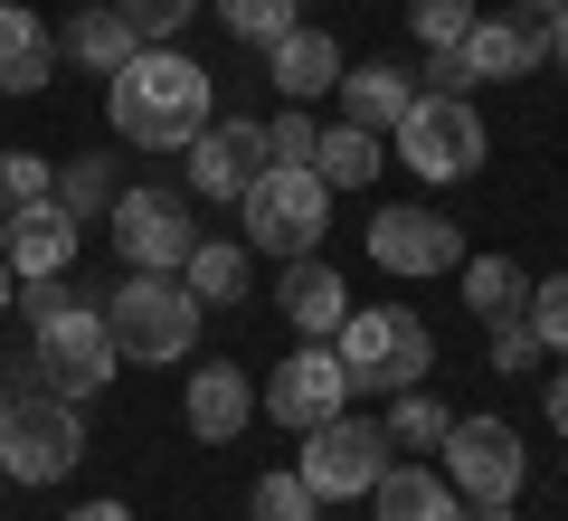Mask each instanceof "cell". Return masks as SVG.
Segmentation results:
<instances>
[{
    "label": "cell",
    "mask_w": 568,
    "mask_h": 521,
    "mask_svg": "<svg viewBox=\"0 0 568 521\" xmlns=\"http://www.w3.org/2000/svg\"><path fill=\"white\" fill-rule=\"evenodd\" d=\"M104 123L133 152H190L209 133V67L181 48H133V67L104 77Z\"/></svg>",
    "instance_id": "obj_1"
},
{
    "label": "cell",
    "mask_w": 568,
    "mask_h": 521,
    "mask_svg": "<svg viewBox=\"0 0 568 521\" xmlns=\"http://www.w3.org/2000/svg\"><path fill=\"white\" fill-rule=\"evenodd\" d=\"M332 351L351 370V399H398V389H426V370H436V332L407 303H351Z\"/></svg>",
    "instance_id": "obj_2"
},
{
    "label": "cell",
    "mask_w": 568,
    "mask_h": 521,
    "mask_svg": "<svg viewBox=\"0 0 568 521\" xmlns=\"http://www.w3.org/2000/svg\"><path fill=\"white\" fill-rule=\"evenodd\" d=\"M200 313L209 303L190 294L181 275H142V265H123V284L104 294V332H114V351L142 361V370L190 361V351H200Z\"/></svg>",
    "instance_id": "obj_3"
},
{
    "label": "cell",
    "mask_w": 568,
    "mask_h": 521,
    "mask_svg": "<svg viewBox=\"0 0 568 521\" xmlns=\"http://www.w3.org/2000/svg\"><path fill=\"white\" fill-rule=\"evenodd\" d=\"M237 219H246V247H256V257L294 265V257H313L323 228H332V181L313 161H275V171L237 200Z\"/></svg>",
    "instance_id": "obj_4"
},
{
    "label": "cell",
    "mask_w": 568,
    "mask_h": 521,
    "mask_svg": "<svg viewBox=\"0 0 568 521\" xmlns=\"http://www.w3.org/2000/svg\"><path fill=\"white\" fill-rule=\"evenodd\" d=\"M29 370H39L58 399H95L104 380L123 370V351H114V332H104V303H85V294H67L48 322H29Z\"/></svg>",
    "instance_id": "obj_5"
},
{
    "label": "cell",
    "mask_w": 568,
    "mask_h": 521,
    "mask_svg": "<svg viewBox=\"0 0 568 521\" xmlns=\"http://www.w3.org/2000/svg\"><path fill=\"white\" fill-rule=\"evenodd\" d=\"M0 455L10 483H58L85 464V408L58 389H10V418H0Z\"/></svg>",
    "instance_id": "obj_6"
},
{
    "label": "cell",
    "mask_w": 568,
    "mask_h": 521,
    "mask_svg": "<svg viewBox=\"0 0 568 521\" xmlns=\"http://www.w3.org/2000/svg\"><path fill=\"white\" fill-rule=\"evenodd\" d=\"M388 455H398V437H388V418H332V427H313L304 437V455H294V474L313 483L323 502H361V493H379V474H388Z\"/></svg>",
    "instance_id": "obj_7"
},
{
    "label": "cell",
    "mask_w": 568,
    "mask_h": 521,
    "mask_svg": "<svg viewBox=\"0 0 568 521\" xmlns=\"http://www.w3.org/2000/svg\"><path fill=\"white\" fill-rule=\"evenodd\" d=\"M388 142H398V161L417 171V181H474L484 152H493V142H484V114H474L465 96H417Z\"/></svg>",
    "instance_id": "obj_8"
},
{
    "label": "cell",
    "mask_w": 568,
    "mask_h": 521,
    "mask_svg": "<svg viewBox=\"0 0 568 521\" xmlns=\"http://www.w3.org/2000/svg\"><path fill=\"white\" fill-rule=\"evenodd\" d=\"M436 455H446V483L465 502H521L530 445H521V427H511V418H455Z\"/></svg>",
    "instance_id": "obj_9"
},
{
    "label": "cell",
    "mask_w": 568,
    "mask_h": 521,
    "mask_svg": "<svg viewBox=\"0 0 568 521\" xmlns=\"http://www.w3.org/2000/svg\"><path fill=\"white\" fill-rule=\"evenodd\" d=\"M104 228H114V257L142 265V275H181L190 247H200V228H190V200H181V190H123V200L104 209Z\"/></svg>",
    "instance_id": "obj_10"
},
{
    "label": "cell",
    "mask_w": 568,
    "mask_h": 521,
    "mask_svg": "<svg viewBox=\"0 0 568 521\" xmlns=\"http://www.w3.org/2000/svg\"><path fill=\"white\" fill-rule=\"evenodd\" d=\"M351 408V370L332 341H304V351H284L275 380H265V418L284 427V437H313V427H332Z\"/></svg>",
    "instance_id": "obj_11"
},
{
    "label": "cell",
    "mask_w": 568,
    "mask_h": 521,
    "mask_svg": "<svg viewBox=\"0 0 568 521\" xmlns=\"http://www.w3.org/2000/svg\"><path fill=\"white\" fill-rule=\"evenodd\" d=\"M275 171V142L256 114H209V133L190 142V190L200 200H246V190Z\"/></svg>",
    "instance_id": "obj_12"
},
{
    "label": "cell",
    "mask_w": 568,
    "mask_h": 521,
    "mask_svg": "<svg viewBox=\"0 0 568 521\" xmlns=\"http://www.w3.org/2000/svg\"><path fill=\"white\" fill-rule=\"evenodd\" d=\"M474 247L455 219H436V209H379L369 219V265L379 275H455Z\"/></svg>",
    "instance_id": "obj_13"
},
{
    "label": "cell",
    "mask_w": 568,
    "mask_h": 521,
    "mask_svg": "<svg viewBox=\"0 0 568 521\" xmlns=\"http://www.w3.org/2000/svg\"><path fill=\"white\" fill-rule=\"evenodd\" d=\"M77 238H85V219H77L67 200L0 209V257H10V275H20V284H48V275H67V265H77Z\"/></svg>",
    "instance_id": "obj_14"
},
{
    "label": "cell",
    "mask_w": 568,
    "mask_h": 521,
    "mask_svg": "<svg viewBox=\"0 0 568 521\" xmlns=\"http://www.w3.org/2000/svg\"><path fill=\"white\" fill-rule=\"evenodd\" d=\"M181 418H190V437H209V445L246 437V418H256V380H246L237 361H190Z\"/></svg>",
    "instance_id": "obj_15"
},
{
    "label": "cell",
    "mask_w": 568,
    "mask_h": 521,
    "mask_svg": "<svg viewBox=\"0 0 568 521\" xmlns=\"http://www.w3.org/2000/svg\"><path fill=\"white\" fill-rule=\"evenodd\" d=\"M342 39H332V29H304V20H294V29H284V39L275 48H265V77H275V96L284 104H313V96H332V86H342Z\"/></svg>",
    "instance_id": "obj_16"
},
{
    "label": "cell",
    "mask_w": 568,
    "mask_h": 521,
    "mask_svg": "<svg viewBox=\"0 0 568 521\" xmlns=\"http://www.w3.org/2000/svg\"><path fill=\"white\" fill-rule=\"evenodd\" d=\"M332 96H342V123H361V133H398L407 104H417L426 86L407 77V67H388V58H361V67H342Z\"/></svg>",
    "instance_id": "obj_17"
},
{
    "label": "cell",
    "mask_w": 568,
    "mask_h": 521,
    "mask_svg": "<svg viewBox=\"0 0 568 521\" xmlns=\"http://www.w3.org/2000/svg\"><path fill=\"white\" fill-rule=\"evenodd\" d=\"M275 303H284V322H294V332H304V341H332V332H342V322H351V284L332 275L323 257H294V265H284Z\"/></svg>",
    "instance_id": "obj_18"
},
{
    "label": "cell",
    "mask_w": 568,
    "mask_h": 521,
    "mask_svg": "<svg viewBox=\"0 0 568 521\" xmlns=\"http://www.w3.org/2000/svg\"><path fill=\"white\" fill-rule=\"evenodd\" d=\"M540 58H549V39H540V29H521L511 10L465 29V77H474V86H511V77H530Z\"/></svg>",
    "instance_id": "obj_19"
},
{
    "label": "cell",
    "mask_w": 568,
    "mask_h": 521,
    "mask_svg": "<svg viewBox=\"0 0 568 521\" xmlns=\"http://www.w3.org/2000/svg\"><path fill=\"white\" fill-rule=\"evenodd\" d=\"M369 512L379 521H465V493L446 483V464H388Z\"/></svg>",
    "instance_id": "obj_20"
},
{
    "label": "cell",
    "mask_w": 568,
    "mask_h": 521,
    "mask_svg": "<svg viewBox=\"0 0 568 521\" xmlns=\"http://www.w3.org/2000/svg\"><path fill=\"white\" fill-rule=\"evenodd\" d=\"M48 77H58V39H48V20L20 10V0H0V96H39Z\"/></svg>",
    "instance_id": "obj_21"
},
{
    "label": "cell",
    "mask_w": 568,
    "mask_h": 521,
    "mask_svg": "<svg viewBox=\"0 0 568 521\" xmlns=\"http://www.w3.org/2000/svg\"><path fill=\"white\" fill-rule=\"evenodd\" d=\"M67 67H85V77H123V67H133V20H123L114 0H95V10H77V20H67Z\"/></svg>",
    "instance_id": "obj_22"
},
{
    "label": "cell",
    "mask_w": 568,
    "mask_h": 521,
    "mask_svg": "<svg viewBox=\"0 0 568 521\" xmlns=\"http://www.w3.org/2000/svg\"><path fill=\"white\" fill-rule=\"evenodd\" d=\"M246 275H256V247L246 238H200L190 247V265H181V284L219 313V303H246Z\"/></svg>",
    "instance_id": "obj_23"
},
{
    "label": "cell",
    "mask_w": 568,
    "mask_h": 521,
    "mask_svg": "<svg viewBox=\"0 0 568 521\" xmlns=\"http://www.w3.org/2000/svg\"><path fill=\"white\" fill-rule=\"evenodd\" d=\"M455 275H465V303H474L484 332H493V322H521L530 313V284H540V275H521L511 257H465Z\"/></svg>",
    "instance_id": "obj_24"
},
{
    "label": "cell",
    "mask_w": 568,
    "mask_h": 521,
    "mask_svg": "<svg viewBox=\"0 0 568 521\" xmlns=\"http://www.w3.org/2000/svg\"><path fill=\"white\" fill-rule=\"evenodd\" d=\"M379 142H388V133H361V123H332V133L313 142V171H323L332 190H369V181H379V161H388Z\"/></svg>",
    "instance_id": "obj_25"
},
{
    "label": "cell",
    "mask_w": 568,
    "mask_h": 521,
    "mask_svg": "<svg viewBox=\"0 0 568 521\" xmlns=\"http://www.w3.org/2000/svg\"><path fill=\"white\" fill-rule=\"evenodd\" d=\"M58 200L77 209V219H104V209L123 200V181H114V161H104V152H85V161H67V171H58Z\"/></svg>",
    "instance_id": "obj_26"
},
{
    "label": "cell",
    "mask_w": 568,
    "mask_h": 521,
    "mask_svg": "<svg viewBox=\"0 0 568 521\" xmlns=\"http://www.w3.org/2000/svg\"><path fill=\"white\" fill-rule=\"evenodd\" d=\"M219 29L246 48H275L284 29H294V0H219Z\"/></svg>",
    "instance_id": "obj_27"
},
{
    "label": "cell",
    "mask_w": 568,
    "mask_h": 521,
    "mask_svg": "<svg viewBox=\"0 0 568 521\" xmlns=\"http://www.w3.org/2000/svg\"><path fill=\"white\" fill-rule=\"evenodd\" d=\"M446 427H455V408H446V399L398 389V408H388V437H398V445H446Z\"/></svg>",
    "instance_id": "obj_28"
},
{
    "label": "cell",
    "mask_w": 568,
    "mask_h": 521,
    "mask_svg": "<svg viewBox=\"0 0 568 521\" xmlns=\"http://www.w3.org/2000/svg\"><path fill=\"white\" fill-rule=\"evenodd\" d=\"M313 512H323V493H313L294 464H275V474L256 483V512H246V521H313Z\"/></svg>",
    "instance_id": "obj_29"
},
{
    "label": "cell",
    "mask_w": 568,
    "mask_h": 521,
    "mask_svg": "<svg viewBox=\"0 0 568 521\" xmlns=\"http://www.w3.org/2000/svg\"><path fill=\"white\" fill-rule=\"evenodd\" d=\"M29 200H58V161L48 152H0V209H29Z\"/></svg>",
    "instance_id": "obj_30"
},
{
    "label": "cell",
    "mask_w": 568,
    "mask_h": 521,
    "mask_svg": "<svg viewBox=\"0 0 568 521\" xmlns=\"http://www.w3.org/2000/svg\"><path fill=\"white\" fill-rule=\"evenodd\" d=\"M484 20L474 0H407V29H417L426 48H465V29Z\"/></svg>",
    "instance_id": "obj_31"
},
{
    "label": "cell",
    "mask_w": 568,
    "mask_h": 521,
    "mask_svg": "<svg viewBox=\"0 0 568 521\" xmlns=\"http://www.w3.org/2000/svg\"><path fill=\"white\" fill-rule=\"evenodd\" d=\"M114 10L133 20V39H142V48H171V39L190 29V10H200V0H114Z\"/></svg>",
    "instance_id": "obj_32"
},
{
    "label": "cell",
    "mask_w": 568,
    "mask_h": 521,
    "mask_svg": "<svg viewBox=\"0 0 568 521\" xmlns=\"http://www.w3.org/2000/svg\"><path fill=\"white\" fill-rule=\"evenodd\" d=\"M530 332H540V351H559V361H568V265L530 284Z\"/></svg>",
    "instance_id": "obj_33"
},
{
    "label": "cell",
    "mask_w": 568,
    "mask_h": 521,
    "mask_svg": "<svg viewBox=\"0 0 568 521\" xmlns=\"http://www.w3.org/2000/svg\"><path fill=\"white\" fill-rule=\"evenodd\" d=\"M530 361H540V332H530V313H521V322H493V370H503V380H521Z\"/></svg>",
    "instance_id": "obj_34"
},
{
    "label": "cell",
    "mask_w": 568,
    "mask_h": 521,
    "mask_svg": "<svg viewBox=\"0 0 568 521\" xmlns=\"http://www.w3.org/2000/svg\"><path fill=\"white\" fill-rule=\"evenodd\" d=\"M265 142H275V161H313V142H323V123H313L304 104H284V114L265 123Z\"/></svg>",
    "instance_id": "obj_35"
},
{
    "label": "cell",
    "mask_w": 568,
    "mask_h": 521,
    "mask_svg": "<svg viewBox=\"0 0 568 521\" xmlns=\"http://www.w3.org/2000/svg\"><path fill=\"white\" fill-rule=\"evenodd\" d=\"M559 10H568V0H511V20L540 29V39H549V20H559Z\"/></svg>",
    "instance_id": "obj_36"
},
{
    "label": "cell",
    "mask_w": 568,
    "mask_h": 521,
    "mask_svg": "<svg viewBox=\"0 0 568 521\" xmlns=\"http://www.w3.org/2000/svg\"><path fill=\"white\" fill-rule=\"evenodd\" d=\"M540 408H549V427L568 437V370H559V380H540Z\"/></svg>",
    "instance_id": "obj_37"
},
{
    "label": "cell",
    "mask_w": 568,
    "mask_h": 521,
    "mask_svg": "<svg viewBox=\"0 0 568 521\" xmlns=\"http://www.w3.org/2000/svg\"><path fill=\"white\" fill-rule=\"evenodd\" d=\"M67 521H133L123 502H85V512H67Z\"/></svg>",
    "instance_id": "obj_38"
},
{
    "label": "cell",
    "mask_w": 568,
    "mask_h": 521,
    "mask_svg": "<svg viewBox=\"0 0 568 521\" xmlns=\"http://www.w3.org/2000/svg\"><path fill=\"white\" fill-rule=\"evenodd\" d=\"M465 521H511V502H465Z\"/></svg>",
    "instance_id": "obj_39"
},
{
    "label": "cell",
    "mask_w": 568,
    "mask_h": 521,
    "mask_svg": "<svg viewBox=\"0 0 568 521\" xmlns=\"http://www.w3.org/2000/svg\"><path fill=\"white\" fill-rule=\"evenodd\" d=\"M549 58L568 67V10H559V20H549Z\"/></svg>",
    "instance_id": "obj_40"
},
{
    "label": "cell",
    "mask_w": 568,
    "mask_h": 521,
    "mask_svg": "<svg viewBox=\"0 0 568 521\" xmlns=\"http://www.w3.org/2000/svg\"><path fill=\"white\" fill-rule=\"evenodd\" d=\"M10 303H20V294H10V257H0V313H10Z\"/></svg>",
    "instance_id": "obj_41"
},
{
    "label": "cell",
    "mask_w": 568,
    "mask_h": 521,
    "mask_svg": "<svg viewBox=\"0 0 568 521\" xmlns=\"http://www.w3.org/2000/svg\"><path fill=\"white\" fill-rule=\"evenodd\" d=\"M0 418H10V370H0Z\"/></svg>",
    "instance_id": "obj_42"
},
{
    "label": "cell",
    "mask_w": 568,
    "mask_h": 521,
    "mask_svg": "<svg viewBox=\"0 0 568 521\" xmlns=\"http://www.w3.org/2000/svg\"><path fill=\"white\" fill-rule=\"evenodd\" d=\"M0 483H10V455H0Z\"/></svg>",
    "instance_id": "obj_43"
}]
</instances>
